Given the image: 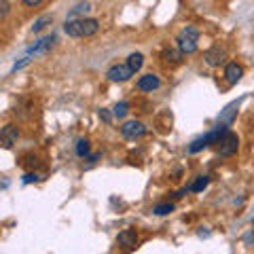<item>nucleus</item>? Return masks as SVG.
<instances>
[{
	"label": "nucleus",
	"mask_w": 254,
	"mask_h": 254,
	"mask_svg": "<svg viewBox=\"0 0 254 254\" xmlns=\"http://www.w3.org/2000/svg\"><path fill=\"white\" fill-rule=\"evenodd\" d=\"M136 87H138V91L153 93L155 89H159V87H161V78H159L157 74H153V72H148V74H144V76L138 78Z\"/></svg>",
	"instance_id": "423d86ee"
},
{
	"label": "nucleus",
	"mask_w": 254,
	"mask_h": 254,
	"mask_svg": "<svg viewBox=\"0 0 254 254\" xmlns=\"http://www.w3.org/2000/svg\"><path fill=\"white\" fill-rule=\"evenodd\" d=\"M53 23V15H43V17H38L34 23H32V32L38 34V32H43L47 26H51Z\"/></svg>",
	"instance_id": "f3484780"
},
{
	"label": "nucleus",
	"mask_w": 254,
	"mask_h": 254,
	"mask_svg": "<svg viewBox=\"0 0 254 254\" xmlns=\"http://www.w3.org/2000/svg\"><path fill=\"white\" fill-rule=\"evenodd\" d=\"M138 242H140V237H138L136 229H123V231L117 235V244L121 246L123 250H136Z\"/></svg>",
	"instance_id": "39448f33"
},
{
	"label": "nucleus",
	"mask_w": 254,
	"mask_h": 254,
	"mask_svg": "<svg viewBox=\"0 0 254 254\" xmlns=\"http://www.w3.org/2000/svg\"><path fill=\"white\" fill-rule=\"evenodd\" d=\"M28 64H30V58H23L19 64H15V66H13V70H11V72H17V70L19 68H23V66H28Z\"/></svg>",
	"instance_id": "bb28decb"
},
{
	"label": "nucleus",
	"mask_w": 254,
	"mask_h": 254,
	"mask_svg": "<svg viewBox=\"0 0 254 254\" xmlns=\"http://www.w3.org/2000/svg\"><path fill=\"white\" fill-rule=\"evenodd\" d=\"M11 11V4H9V0H0V19H6V15H9Z\"/></svg>",
	"instance_id": "b1692460"
},
{
	"label": "nucleus",
	"mask_w": 254,
	"mask_h": 254,
	"mask_svg": "<svg viewBox=\"0 0 254 254\" xmlns=\"http://www.w3.org/2000/svg\"><path fill=\"white\" fill-rule=\"evenodd\" d=\"M89 150H91V146H89V140H87V138H81V140L76 142V146H74V153H76V157L85 159L87 155H89Z\"/></svg>",
	"instance_id": "aec40b11"
},
{
	"label": "nucleus",
	"mask_w": 254,
	"mask_h": 254,
	"mask_svg": "<svg viewBox=\"0 0 254 254\" xmlns=\"http://www.w3.org/2000/svg\"><path fill=\"white\" fill-rule=\"evenodd\" d=\"M17 138H19V129L15 125H4L2 127V133H0V142H2V146L4 148H13V144L17 142Z\"/></svg>",
	"instance_id": "1a4fd4ad"
},
{
	"label": "nucleus",
	"mask_w": 254,
	"mask_h": 254,
	"mask_svg": "<svg viewBox=\"0 0 254 254\" xmlns=\"http://www.w3.org/2000/svg\"><path fill=\"white\" fill-rule=\"evenodd\" d=\"M146 133V125L142 121H136V119H131V121H125L121 125V136L125 140H136V138H142Z\"/></svg>",
	"instance_id": "20e7f679"
},
{
	"label": "nucleus",
	"mask_w": 254,
	"mask_h": 254,
	"mask_svg": "<svg viewBox=\"0 0 254 254\" xmlns=\"http://www.w3.org/2000/svg\"><path fill=\"white\" fill-rule=\"evenodd\" d=\"M64 32L70 36V38H83V26H81V19H68L64 23Z\"/></svg>",
	"instance_id": "9b49d317"
},
{
	"label": "nucleus",
	"mask_w": 254,
	"mask_h": 254,
	"mask_svg": "<svg viewBox=\"0 0 254 254\" xmlns=\"http://www.w3.org/2000/svg\"><path fill=\"white\" fill-rule=\"evenodd\" d=\"M89 11H91V4L89 2H78V4H74V9H70L68 17L70 19H76V17H81V15H87Z\"/></svg>",
	"instance_id": "a211bd4d"
},
{
	"label": "nucleus",
	"mask_w": 254,
	"mask_h": 254,
	"mask_svg": "<svg viewBox=\"0 0 254 254\" xmlns=\"http://www.w3.org/2000/svg\"><path fill=\"white\" fill-rule=\"evenodd\" d=\"M55 41H58V36H55V34H49V36L41 38V41H36V43L28 49V55H32V53H34V55H38V53H47V51H49L51 47H53Z\"/></svg>",
	"instance_id": "9d476101"
},
{
	"label": "nucleus",
	"mask_w": 254,
	"mask_h": 254,
	"mask_svg": "<svg viewBox=\"0 0 254 254\" xmlns=\"http://www.w3.org/2000/svg\"><path fill=\"white\" fill-rule=\"evenodd\" d=\"M100 119H102V121H104V123L108 125V123H113V119H115V115H110V113H108V110H106V108H102V110H100Z\"/></svg>",
	"instance_id": "393cba45"
},
{
	"label": "nucleus",
	"mask_w": 254,
	"mask_h": 254,
	"mask_svg": "<svg viewBox=\"0 0 254 254\" xmlns=\"http://www.w3.org/2000/svg\"><path fill=\"white\" fill-rule=\"evenodd\" d=\"M180 36H187V38H193V41H199V30L193 28V26H187L180 30Z\"/></svg>",
	"instance_id": "4be33fe9"
},
{
	"label": "nucleus",
	"mask_w": 254,
	"mask_h": 254,
	"mask_svg": "<svg viewBox=\"0 0 254 254\" xmlns=\"http://www.w3.org/2000/svg\"><path fill=\"white\" fill-rule=\"evenodd\" d=\"M127 66H129L133 72H140L142 66H144V55L142 53H131L129 58H127Z\"/></svg>",
	"instance_id": "4468645a"
},
{
	"label": "nucleus",
	"mask_w": 254,
	"mask_h": 254,
	"mask_svg": "<svg viewBox=\"0 0 254 254\" xmlns=\"http://www.w3.org/2000/svg\"><path fill=\"white\" fill-rule=\"evenodd\" d=\"M244 244H246V246H254V231H248V233H246Z\"/></svg>",
	"instance_id": "cd10ccee"
},
{
	"label": "nucleus",
	"mask_w": 254,
	"mask_h": 254,
	"mask_svg": "<svg viewBox=\"0 0 254 254\" xmlns=\"http://www.w3.org/2000/svg\"><path fill=\"white\" fill-rule=\"evenodd\" d=\"M81 26H83V36H93L100 32V21L93 17H81Z\"/></svg>",
	"instance_id": "f8f14e48"
},
{
	"label": "nucleus",
	"mask_w": 254,
	"mask_h": 254,
	"mask_svg": "<svg viewBox=\"0 0 254 254\" xmlns=\"http://www.w3.org/2000/svg\"><path fill=\"white\" fill-rule=\"evenodd\" d=\"M203 62H205V66H210V68H220L222 64L227 62V49L220 45L210 47V49L203 53Z\"/></svg>",
	"instance_id": "f03ea898"
},
{
	"label": "nucleus",
	"mask_w": 254,
	"mask_h": 254,
	"mask_svg": "<svg viewBox=\"0 0 254 254\" xmlns=\"http://www.w3.org/2000/svg\"><path fill=\"white\" fill-rule=\"evenodd\" d=\"M21 2L26 4V6H38V4L43 2V0H21Z\"/></svg>",
	"instance_id": "c85d7f7f"
},
{
	"label": "nucleus",
	"mask_w": 254,
	"mask_h": 254,
	"mask_svg": "<svg viewBox=\"0 0 254 254\" xmlns=\"http://www.w3.org/2000/svg\"><path fill=\"white\" fill-rule=\"evenodd\" d=\"M127 113H129V104H127V102H119V104H115V108H113L115 119H125Z\"/></svg>",
	"instance_id": "412c9836"
},
{
	"label": "nucleus",
	"mask_w": 254,
	"mask_h": 254,
	"mask_svg": "<svg viewBox=\"0 0 254 254\" xmlns=\"http://www.w3.org/2000/svg\"><path fill=\"white\" fill-rule=\"evenodd\" d=\"M38 180H41V176H38L36 172H28V174H23V176H21L23 185H32V182H38Z\"/></svg>",
	"instance_id": "5701e85b"
},
{
	"label": "nucleus",
	"mask_w": 254,
	"mask_h": 254,
	"mask_svg": "<svg viewBox=\"0 0 254 254\" xmlns=\"http://www.w3.org/2000/svg\"><path fill=\"white\" fill-rule=\"evenodd\" d=\"M174 208H176V205H174L172 201H163V203H157L155 205L153 214H155V216H168V214L174 212Z\"/></svg>",
	"instance_id": "6ab92c4d"
},
{
	"label": "nucleus",
	"mask_w": 254,
	"mask_h": 254,
	"mask_svg": "<svg viewBox=\"0 0 254 254\" xmlns=\"http://www.w3.org/2000/svg\"><path fill=\"white\" fill-rule=\"evenodd\" d=\"M242 76H244V68H242L237 62L225 64V81H227L229 85H237V83L242 81Z\"/></svg>",
	"instance_id": "6e6552de"
},
{
	"label": "nucleus",
	"mask_w": 254,
	"mask_h": 254,
	"mask_svg": "<svg viewBox=\"0 0 254 254\" xmlns=\"http://www.w3.org/2000/svg\"><path fill=\"white\" fill-rule=\"evenodd\" d=\"M176 45H178V49H180L182 53H187V55H190V53L197 51V41H193V38H187V36H180V34H178Z\"/></svg>",
	"instance_id": "ddd939ff"
},
{
	"label": "nucleus",
	"mask_w": 254,
	"mask_h": 254,
	"mask_svg": "<svg viewBox=\"0 0 254 254\" xmlns=\"http://www.w3.org/2000/svg\"><path fill=\"white\" fill-rule=\"evenodd\" d=\"M237 150H240V138H237V133L227 131L225 138H222L220 144H218V155L220 157H233Z\"/></svg>",
	"instance_id": "7ed1b4c3"
},
{
	"label": "nucleus",
	"mask_w": 254,
	"mask_h": 254,
	"mask_svg": "<svg viewBox=\"0 0 254 254\" xmlns=\"http://www.w3.org/2000/svg\"><path fill=\"white\" fill-rule=\"evenodd\" d=\"M163 60L168 64H180L182 60H185V53H182L180 49H165L163 51Z\"/></svg>",
	"instance_id": "dca6fc26"
},
{
	"label": "nucleus",
	"mask_w": 254,
	"mask_h": 254,
	"mask_svg": "<svg viewBox=\"0 0 254 254\" xmlns=\"http://www.w3.org/2000/svg\"><path fill=\"white\" fill-rule=\"evenodd\" d=\"M102 157V153H93V155H87L85 157V161L89 163V165H93V163H98V159Z\"/></svg>",
	"instance_id": "a878e982"
},
{
	"label": "nucleus",
	"mask_w": 254,
	"mask_h": 254,
	"mask_svg": "<svg viewBox=\"0 0 254 254\" xmlns=\"http://www.w3.org/2000/svg\"><path fill=\"white\" fill-rule=\"evenodd\" d=\"M210 185V176H197L193 182L189 185V190L190 193H201V190Z\"/></svg>",
	"instance_id": "2eb2a0df"
},
{
	"label": "nucleus",
	"mask_w": 254,
	"mask_h": 254,
	"mask_svg": "<svg viewBox=\"0 0 254 254\" xmlns=\"http://www.w3.org/2000/svg\"><path fill=\"white\" fill-rule=\"evenodd\" d=\"M133 74L136 72H133V70L127 66V62H125V64H115V66H110L108 72H106V78L110 83H125V81H129Z\"/></svg>",
	"instance_id": "f257e3e1"
},
{
	"label": "nucleus",
	"mask_w": 254,
	"mask_h": 254,
	"mask_svg": "<svg viewBox=\"0 0 254 254\" xmlns=\"http://www.w3.org/2000/svg\"><path fill=\"white\" fill-rule=\"evenodd\" d=\"M237 108H240V102H231L229 106H225V110H220V115H218V119H216V125L231 127V125H233V121H235Z\"/></svg>",
	"instance_id": "0eeeda50"
}]
</instances>
